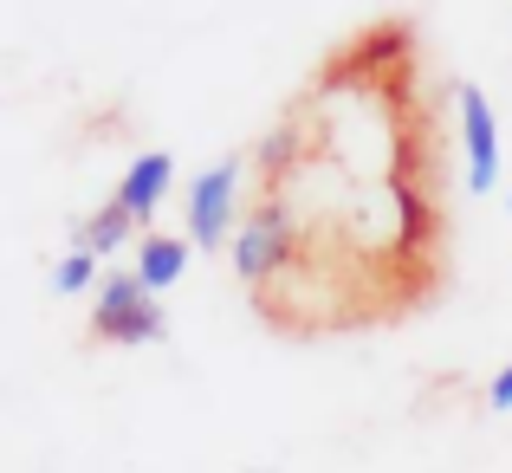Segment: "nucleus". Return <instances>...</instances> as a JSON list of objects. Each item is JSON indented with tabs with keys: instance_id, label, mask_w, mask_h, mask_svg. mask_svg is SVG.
<instances>
[{
	"instance_id": "nucleus-1",
	"label": "nucleus",
	"mask_w": 512,
	"mask_h": 473,
	"mask_svg": "<svg viewBox=\"0 0 512 473\" xmlns=\"http://www.w3.org/2000/svg\"><path fill=\"white\" fill-rule=\"evenodd\" d=\"M91 331H98L104 344H163L169 318H163V299H156L137 273H124V266L111 273V266H104L98 292H91Z\"/></svg>"
},
{
	"instance_id": "nucleus-8",
	"label": "nucleus",
	"mask_w": 512,
	"mask_h": 473,
	"mask_svg": "<svg viewBox=\"0 0 512 473\" xmlns=\"http://www.w3.org/2000/svg\"><path fill=\"white\" fill-rule=\"evenodd\" d=\"M98 279H104V266L91 260V253H78V247L52 266V292H65V299H72V292H98Z\"/></svg>"
},
{
	"instance_id": "nucleus-4",
	"label": "nucleus",
	"mask_w": 512,
	"mask_h": 473,
	"mask_svg": "<svg viewBox=\"0 0 512 473\" xmlns=\"http://www.w3.org/2000/svg\"><path fill=\"white\" fill-rule=\"evenodd\" d=\"M461 137H467V188L493 195L500 188V124L480 85H461Z\"/></svg>"
},
{
	"instance_id": "nucleus-2",
	"label": "nucleus",
	"mask_w": 512,
	"mask_h": 473,
	"mask_svg": "<svg viewBox=\"0 0 512 473\" xmlns=\"http://www.w3.org/2000/svg\"><path fill=\"white\" fill-rule=\"evenodd\" d=\"M234 273H240V286H273L279 273H286V260H292V214L279 208V201H266V208H253L247 221H240V234H234Z\"/></svg>"
},
{
	"instance_id": "nucleus-9",
	"label": "nucleus",
	"mask_w": 512,
	"mask_h": 473,
	"mask_svg": "<svg viewBox=\"0 0 512 473\" xmlns=\"http://www.w3.org/2000/svg\"><path fill=\"white\" fill-rule=\"evenodd\" d=\"M487 409H493V415H512V363L487 383Z\"/></svg>"
},
{
	"instance_id": "nucleus-10",
	"label": "nucleus",
	"mask_w": 512,
	"mask_h": 473,
	"mask_svg": "<svg viewBox=\"0 0 512 473\" xmlns=\"http://www.w3.org/2000/svg\"><path fill=\"white\" fill-rule=\"evenodd\" d=\"M506 208H512V188H506Z\"/></svg>"
},
{
	"instance_id": "nucleus-3",
	"label": "nucleus",
	"mask_w": 512,
	"mask_h": 473,
	"mask_svg": "<svg viewBox=\"0 0 512 473\" xmlns=\"http://www.w3.org/2000/svg\"><path fill=\"white\" fill-rule=\"evenodd\" d=\"M234 201H240V162H214L188 182V247H234L240 221H234Z\"/></svg>"
},
{
	"instance_id": "nucleus-5",
	"label": "nucleus",
	"mask_w": 512,
	"mask_h": 473,
	"mask_svg": "<svg viewBox=\"0 0 512 473\" xmlns=\"http://www.w3.org/2000/svg\"><path fill=\"white\" fill-rule=\"evenodd\" d=\"M169 188H175V156H169V150H143V156L124 169V182H117L111 201L143 227V234H150V221H156V208H163Z\"/></svg>"
},
{
	"instance_id": "nucleus-7",
	"label": "nucleus",
	"mask_w": 512,
	"mask_h": 473,
	"mask_svg": "<svg viewBox=\"0 0 512 473\" xmlns=\"http://www.w3.org/2000/svg\"><path fill=\"white\" fill-rule=\"evenodd\" d=\"M130 273H137L143 286L163 299L175 279L188 273V240H182V234H156V227H150V234L137 240V266H130Z\"/></svg>"
},
{
	"instance_id": "nucleus-6",
	"label": "nucleus",
	"mask_w": 512,
	"mask_h": 473,
	"mask_svg": "<svg viewBox=\"0 0 512 473\" xmlns=\"http://www.w3.org/2000/svg\"><path fill=\"white\" fill-rule=\"evenodd\" d=\"M130 240H143V227L130 221V214L117 208V201H104L98 214H85V221H72V247H78V253H91L98 266H111L117 253L130 247Z\"/></svg>"
}]
</instances>
